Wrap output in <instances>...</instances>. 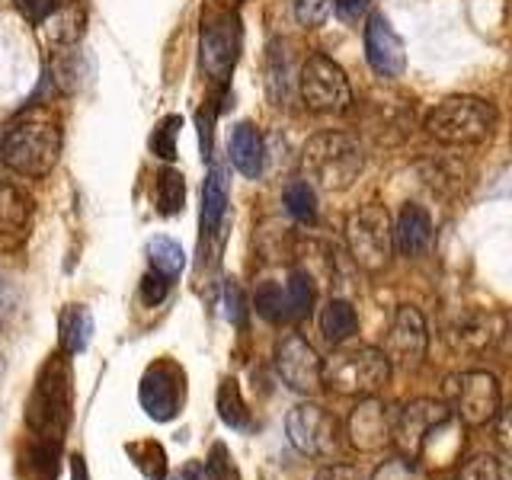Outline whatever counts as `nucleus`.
<instances>
[{"label": "nucleus", "instance_id": "dca6fc26", "mask_svg": "<svg viewBox=\"0 0 512 480\" xmlns=\"http://www.w3.org/2000/svg\"><path fill=\"white\" fill-rule=\"evenodd\" d=\"M503 333H506L503 314L464 311L452 324V330H448V343H452L455 352H464V356H480V352H487L500 343Z\"/></svg>", "mask_w": 512, "mask_h": 480}, {"label": "nucleus", "instance_id": "ea45409f", "mask_svg": "<svg viewBox=\"0 0 512 480\" xmlns=\"http://www.w3.org/2000/svg\"><path fill=\"white\" fill-rule=\"evenodd\" d=\"M170 285H173V279L160 276V272L151 269L148 276L141 279V298H144V304H148V308H157V304L170 295Z\"/></svg>", "mask_w": 512, "mask_h": 480}, {"label": "nucleus", "instance_id": "20e7f679", "mask_svg": "<svg viewBox=\"0 0 512 480\" xmlns=\"http://www.w3.org/2000/svg\"><path fill=\"white\" fill-rule=\"evenodd\" d=\"M500 116L490 100L480 96H448V100L436 103L426 112L423 128L429 138L439 144H452V148H468V144H484Z\"/></svg>", "mask_w": 512, "mask_h": 480}, {"label": "nucleus", "instance_id": "7ed1b4c3", "mask_svg": "<svg viewBox=\"0 0 512 480\" xmlns=\"http://www.w3.org/2000/svg\"><path fill=\"white\" fill-rule=\"evenodd\" d=\"M74 388H71V365L68 359L52 356L36 378V388L26 404V426L36 439L61 442V436L71 426Z\"/></svg>", "mask_w": 512, "mask_h": 480}, {"label": "nucleus", "instance_id": "b1692460", "mask_svg": "<svg viewBox=\"0 0 512 480\" xmlns=\"http://www.w3.org/2000/svg\"><path fill=\"white\" fill-rule=\"evenodd\" d=\"M356 330H359V314H356V308H352L349 301L336 298V301L327 304L324 314H320V333H324V340L330 346L349 343L352 336H356Z\"/></svg>", "mask_w": 512, "mask_h": 480}, {"label": "nucleus", "instance_id": "c9c22d12", "mask_svg": "<svg viewBox=\"0 0 512 480\" xmlns=\"http://www.w3.org/2000/svg\"><path fill=\"white\" fill-rule=\"evenodd\" d=\"M180 125H183L180 116H167L164 122L157 125V132L151 135V151L160 160H173L176 157V138H180Z\"/></svg>", "mask_w": 512, "mask_h": 480}, {"label": "nucleus", "instance_id": "72a5a7b5", "mask_svg": "<svg viewBox=\"0 0 512 480\" xmlns=\"http://www.w3.org/2000/svg\"><path fill=\"white\" fill-rule=\"evenodd\" d=\"M458 480H512V468L493 455H477L461 464Z\"/></svg>", "mask_w": 512, "mask_h": 480}, {"label": "nucleus", "instance_id": "aec40b11", "mask_svg": "<svg viewBox=\"0 0 512 480\" xmlns=\"http://www.w3.org/2000/svg\"><path fill=\"white\" fill-rule=\"evenodd\" d=\"M61 461V442L36 439L23 445L20 458H16V477L20 480H55Z\"/></svg>", "mask_w": 512, "mask_h": 480}, {"label": "nucleus", "instance_id": "9b49d317", "mask_svg": "<svg viewBox=\"0 0 512 480\" xmlns=\"http://www.w3.org/2000/svg\"><path fill=\"white\" fill-rule=\"evenodd\" d=\"M240 52V20L234 10H218L215 16H208L202 26V48L199 61L202 71L215 80H224L231 74L234 61Z\"/></svg>", "mask_w": 512, "mask_h": 480}, {"label": "nucleus", "instance_id": "f03ea898", "mask_svg": "<svg viewBox=\"0 0 512 480\" xmlns=\"http://www.w3.org/2000/svg\"><path fill=\"white\" fill-rule=\"evenodd\" d=\"M365 167L362 144L349 132H317L301 148V180L327 192H343Z\"/></svg>", "mask_w": 512, "mask_h": 480}, {"label": "nucleus", "instance_id": "f704fd0d", "mask_svg": "<svg viewBox=\"0 0 512 480\" xmlns=\"http://www.w3.org/2000/svg\"><path fill=\"white\" fill-rule=\"evenodd\" d=\"M372 480H429V474L420 468V461L410 455H394L388 461H381Z\"/></svg>", "mask_w": 512, "mask_h": 480}, {"label": "nucleus", "instance_id": "473e14b6", "mask_svg": "<svg viewBox=\"0 0 512 480\" xmlns=\"http://www.w3.org/2000/svg\"><path fill=\"white\" fill-rule=\"evenodd\" d=\"M253 308L263 320H269V324H282V320H288L285 285L269 282V279L260 282V285H256V292H253Z\"/></svg>", "mask_w": 512, "mask_h": 480}, {"label": "nucleus", "instance_id": "6ab92c4d", "mask_svg": "<svg viewBox=\"0 0 512 480\" xmlns=\"http://www.w3.org/2000/svg\"><path fill=\"white\" fill-rule=\"evenodd\" d=\"M228 154H231V164L237 167L240 176L256 180L266 167V141L260 135V128H256L253 122L234 125V132L228 138Z\"/></svg>", "mask_w": 512, "mask_h": 480}, {"label": "nucleus", "instance_id": "49530a36", "mask_svg": "<svg viewBox=\"0 0 512 480\" xmlns=\"http://www.w3.org/2000/svg\"><path fill=\"white\" fill-rule=\"evenodd\" d=\"M71 480H87V464L80 455L71 458Z\"/></svg>", "mask_w": 512, "mask_h": 480}, {"label": "nucleus", "instance_id": "9d476101", "mask_svg": "<svg viewBox=\"0 0 512 480\" xmlns=\"http://www.w3.org/2000/svg\"><path fill=\"white\" fill-rule=\"evenodd\" d=\"M285 432L301 455L308 458H330L340 445V429L336 420L317 404H301L285 416Z\"/></svg>", "mask_w": 512, "mask_h": 480}, {"label": "nucleus", "instance_id": "4c0bfd02", "mask_svg": "<svg viewBox=\"0 0 512 480\" xmlns=\"http://www.w3.org/2000/svg\"><path fill=\"white\" fill-rule=\"evenodd\" d=\"M330 7H333V0H295V16H298L301 26L314 29V26L327 23Z\"/></svg>", "mask_w": 512, "mask_h": 480}, {"label": "nucleus", "instance_id": "ddd939ff", "mask_svg": "<svg viewBox=\"0 0 512 480\" xmlns=\"http://www.w3.org/2000/svg\"><path fill=\"white\" fill-rule=\"evenodd\" d=\"M426 346H429V330H426L423 314L416 311V308H410V304H400L394 320H391L384 356H388L391 365L413 368V365L423 362Z\"/></svg>", "mask_w": 512, "mask_h": 480}, {"label": "nucleus", "instance_id": "39448f33", "mask_svg": "<svg viewBox=\"0 0 512 480\" xmlns=\"http://www.w3.org/2000/svg\"><path fill=\"white\" fill-rule=\"evenodd\" d=\"M391 378V362L384 349L375 346H352L336 349L324 362V384L346 397H375Z\"/></svg>", "mask_w": 512, "mask_h": 480}, {"label": "nucleus", "instance_id": "e433bc0d", "mask_svg": "<svg viewBox=\"0 0 512 480\" xmlns=\"http://www.w3.org/2000/svg\"><path fill=\"white\" fill-rule=\"evenodd\" d=\"M221 314L228 317L234 327H244V320H247V298L234 279H228L221 288Z\"/></svg>", "mask_w": 512, "mask_h": 480}, {"label": "nucleus", "instance_id": "79ce46f5", "mask_svg": "<svg viewBox=\"0 0 512 480\" xmlns=\"http://www.w3.org/2000/svg\"><path fill=\"white\" fill-rule=\"evenodd\" d=\"M333 10L343 23H359L372 10V0H333Z\"/></svg>", "mask_w": 512, "mask_h": 480}, {"label": "nucleus", "instance_id": "5701e85b", "mask_svg": "<svg viewBox=\"0 0 512 480\" xmlns=\"http://www.w3.org/2000/svg\"><path fill=\"white\" fill-rule=\"evenodd\" d=\"M90 336H93V317L84 304H71V308H64V314L58 320L61 349L68 352V356H77V352L87 349Z\"/></svg>", "mask_w": 512, "mask_h": 480}, {"label": "nucleus", "instance_id": "f257e3e1", "mask_svg": "<svg viewBox=\"0 0 512 480\" xmlns=\"http://www.w3.org/2000/svg\"><path fill=\"white\" fill-rule=\"evenodd\" d=\"M61 157V128L48 116H23L7 128L0 141V160L16 176L42 180L55 170Z\"/></svg>", "mask_w": 512, "mask_h": 480}, {"label": "nucleus", "instance_id": "1a4fd4ad", "mask_svg": "<svg viewBox=\"0 0 512 480\" xmlns=\"http://www.w3.org/2000/svg\"><path fill=\"white\" fill-rule=\"evenodd\" d=\"M138 400L154 423H170L183 413L186 404V375L173 359H157L141 375Z\"/></svg>", "mask_w": 512, "mask_h": 480}, {"label": "nucleus", "instance_id": "423d86ee", "mask_svg": "<svg viewBox=\"0 0 512 480\" xmlns=\"http://www.w3.org/2000/svg\"><path fill=\"white\" fill-rule=\"evenodd\" d=\"M346 247L356 266H362L365 272L388 269L394 256V224L388 208L378 202L359 205L346 218Z\"/></svg>", "mask_w": 512, "mask_h": 480}, {"label": "nucleus", "instance_id": "4be33fe9", "mask_svg": "<svg viewBox=\"0 0 512 480\" xmlns=\"http://www.w3.org/2000/svg\"><path fill=\"white\" fill-rule=\"evenodd\" d=\"M224 212H228V176H224L221 167H215V170H208L205 186H202V218H199L202 240L218 234Z\"/></svg>", "mask_w": 512, "mask_h": 480}, {"label": "nucleus", "instance_id": "6e6552de", "mask_svg": "<svg viewBox=\"0 0 512 480\" xmlns=\"http://www.w3.org/2000/svg\"><path fill=\"white\" fill-rule=\"evenodd\" d=\"M445 407L464 426H484L500 413V381L490 372H461L445 381Z\"/></svg>", "mask_w": 512, "mask_h": 480}, {"label": "nucleus", "instance_id": "0eeeda50", "mask_svg": "<svg viewBox=\"0 0 512 480\" xmlns=\"http://www.w3.org/2000/svg\"><path fill=\"white\" fill-rule=\"evenodd\" d=\"M298 90L301 100L311 112L320 116H340L352 106V87L346 71L327 55H311L301 64V77H298Z\"/></svg>", "mask_w": 512, "mask_h": 480}, {"label": "nucleus", "instance_id": "c756f323", "mask_svg": "<svg viewBox=\"0 0 512 480\" xmlns=\"http://www.w3.org/2000/svg\"><path fill=\"white\" fill-rule=\"evenodd\" d=\"M285 301H288V320H304L314 311V301H317L314 279L304 269H295L292 276H288Z\"/></svg>", "mask_w": 512, "mask_h": 480}, {"label": "nucleus", "instance_id": "a211bd4d", "mask_svg": "<svg viewBox=\"0 0 512 480\" xmlns=\"http://www.w3.org/2000/svg\"><path fill=\"white\" fill-rule=\"evenodd\" d=\"M432 244V218L423 205L407 202L394 221V250L407 260L423 256Z\"/></svg>", "mask_w": 512, "mask_h": 480}, {"label": "nucleus", "instance_id": "f3484780", "mask_svg": "<svg viewBox=\"0 0 512 480\" xmlns=\"http://www.w3.org/2000/svg\"><path fill=\"white\" fill-rule=\"evenodd\" d=\"M349 442L359 452H378L394 439V413L378 397H362L359 407L349 416Z\"/></svg>", "mask_w": 512, "mask_h": 480}, {"label": "nucleus", "instance_id": "cd10ccee", "mask_svg": "<svg viewBox=\"0 0 512 480\" xmlns=\"http://www.w3.org/2000/svg\"><path fill=\"white\" fill-rule=\"evenodd\" d=\"M148 263L154 272H160V276L176 279L186 266V253L173 237H154V240H148Z\"/></svg>", "mask_w": 512, "mask_h": 480}, {"label": "nucleus", "instance_id": "f8f14e48", "mask_svg": "<svg viewBox=\"0 0 512 480\" xmlns=\"http://www.w3.org/2000/svg\"><path fill=\"white\" fill-rule=\"evenodd\" d=\"M276 372L295 394H317L324 388V359H320L317 349L298 333L285 336L279 343Z\"/></svg>", "mask_w": 512, "mask_h": 480}, {"label": "nucleus", "instance_id": "2eb2a0df", "mask_svg": "<svg viewBox=\"0 0 512 480\" xmlns=\"http://www.w3.org/2000/svg\"><path fill=\"white\" fill-rule=\"evenodd\" d=\"M445 416H452V413H448V407L439 404V400H413V404H407L400 413H394V439L391 442L400 445V455L416 458L426 436L445 420Z\"/></svg>", "mask_w": 512, "mask_h": 480}, {"label": "nucleus", "instance_id": "c03bdc74", "mask_svg": "<svg viewBox=\"0 0 512 480\" xmlns=\"http://www.w3.org/2000/svg\"><path fill=\"white\" fill-rule=\"evenodd\" d=\"M314 480H362V474L352 464H327L314 474Z\"/></svg>", "mask_w": 512, "mask_h": 480}, {"label": "nucleus", "instance_id": "a18cd8bd", "mask_svg": "<svg viewBox=\"0 0 512 480\" xmlns=\"http://www.w3.org/2000/svg\"><path fill=\"white\" fill-rule=\"evenodd\" d=\"M167 480H205V468H202V464L192 461V464H183L180 471H173Z\"/></svg>", "mask_w": 512, "mask_h": 480}, {"label": "nucleus", "instance_id": "4468645a", "mask_svg": "<svg viewBox=\"0 0 512 480\" xmlns=\"http://www.w3.org/2000/svg\"><path fill=\"white\" fill-rule=\"evenodd\" d=\"M365 58L378 77H400L407 68V48L384 13H372L365 26Z\"/></svg>", "mask_w": 512, "mask_h": 480}, {"label": "nucleus", "instance_id": "a19ab883", "mask_svg": "<svg viewBox=\"0 0 512 480\" xmlns=\"http://www.w3.org/2000/svg\"><path fill=\"white\" fill-rule=\"evenodd\" d=\"M13 7L20 10L29 23H36L42 26L48 16H52L58 10V0H13Z\"/></svg>", "mask_w": 512, "mask_h": 480}, {"label": "nucleus", "instance_id": "58836bf2", "mask_svg": "<svg viewBox=\"0 0 512 480\" xmlns=\"http://www.w3.org/2000/svg\"><path fill=\"white\" fill-rule=\"evenodd\" d=\"M205 480H237V468L231 464V455L224 445H212V455L205 464Z\"/></svg>", "mask_w": 512, "mask_h": 480}, {"label": "nucleus", "instance_id": "bb28decb", "mask_svg": "<svg viewBox=\"0 0 512 480\" xmlns=\"http://www.w3.org/2000/svg\"><path fill=\"white\" fill-rule=\"evenodd\" d=\"M42 29H45V36H48V42L52 45H58V48H74V42L84 36V13L80 10H55L48 20L42 23Z\"/></svg>", "mask_w": 512, "mask_h": 480}, {"label": "nucleus", "instance_id": "a878e982", "mask_svg": "<svg viewBox=\"0 0 512 480\" xmlns=\"http://www.w3.org/2000/svg\"><path fill=\"white\" fill-rule=\"evenodd\" d=\"M215 407H218V420L231 429H247L250 426V413L244 397H240V384L234 378H224L218 384V394H215Z\"/></svg>", "mask_w": 512, "mask_h": 480}, {"label": "nucleus", "instance_id": "2f4dec72", "mask_svg": "<svg viewBox=\"0 0 512 480\" xmlns=\"http://www.w3.org/2000/svg\"><path fill=\"white\" fill-rule=\"evenodd\" d=\"M125 452H128V458L135 461V468L148 480H167V455H164V448H160L157 442H151V439L128 442Z\"/></svg>", "mask_w": 512, "mask_h": 480}, {"label": "nucleus", "instance_id": "37998d69", "mask_svg": "<svg viewBox=\"0 0 512 480\" xmlns=\"http://www.w3.org/2000/svg\"><path fill=\"white\" fill-rule=\"evenodd\" d=\"M496 445L512 458V407L496 413Z\"/></svg>", "mask_w": 512, "mask_h": 480}, {"label": "nucleus", "instance_id": "7c9ffc66", "mask_svg": "<svg viewBox=\"0 0 512 480\" xmlns=\"http://www.w3.org/2000/svg\"><path fill=\"white\" fill-rule=\"evenodd\" d=\"M186 205V180L180 170L164 167L157 173V208L160 215H180Z\"/></svg>", "mask_w": 512, "mask_h": 480}, {"label": "nucleus", "instance_id": "412c9836", "mask_svg": "<svg viewBox=\"0 0 512 480\" xmlns=\"http://www.w3.org/2000/svg\"><path fill=\"white\" fill-rule=\"evenodd\" d=\"M32 218V202L29 196L13 183L0 180V240H13L26 234Z\"/></svg>", "mask_w": 512, "mask_h": 480}, {"label": "nucleus", "instance_id": "393cba45", "mask_svg": "<svg viewBox=\"0 0 512 480\" xmlns=\"http://www.w3.org/2000/svg\"><path fill=\"white\" fill-rule=\"evenodd\" d=\"M458 452H461V420L445 416V420L426 436L420 455L432 458L436 464H448V461H455Z\"/></svg>", "mask_w": 512, "mask_h": 480}, {"label": "nucleus", "instance_id": "c85d7f7f", "mask_svg": "<svg viewBox=\"0 0 512 480\" xmlns=\"http://www.w3.org/2000/svg\"><path fill=\"white\" fill-rule=\"evenodd\" d=\"M285 212L292 215L298 224H314L317 221V192L308 180H292L282 192Z\"/></svg>", "mask_w": 512, "mask_h": 480}]
</instances>
